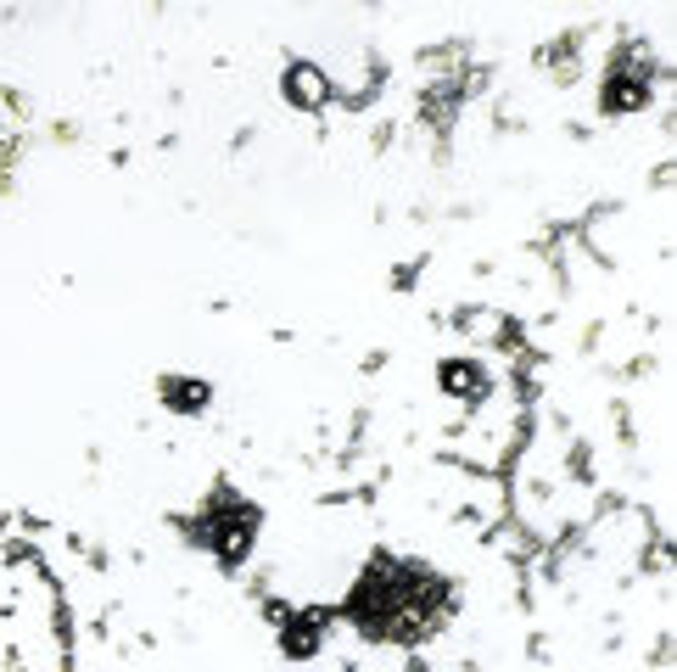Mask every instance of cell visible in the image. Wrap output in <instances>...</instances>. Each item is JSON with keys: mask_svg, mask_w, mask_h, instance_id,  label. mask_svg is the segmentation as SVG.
Returning a JSON list of instances; mask_svg holds the SVG:
<instances>
[{"mask_svg": "<svg viewBox=\"0 0 677 672\" xmlns=\"http://www.w3.org/2000/svg\"><path fill=\"white\" fill-rule=\"evenodd\" d=\"M297 95H302V101H319V95H325L319 73H313V78H308V73H297Z\"/></svg>", "mask_w": 677, "mask_h": 672, "instance_id": "cell-1", "label": "cell"}]
</instances>
